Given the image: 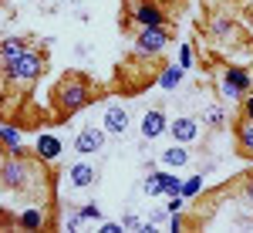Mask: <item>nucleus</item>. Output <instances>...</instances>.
Listing matches in <instances>:
<instances>
[{
  "instance_id": "aec40b11",
  "label": "nucleus",
  "mask_w": 253,
  "mask_h": 233,
  "mask_svg": "<svg viewBox=\"0 0 253 233\" xmlns=\"http://www.w3.org/2000/svg\"><path fill=\"white\" fill-rule=\"evenodd\" d=\"M236 139H240V145H243L247 152H253V122L250 118H243V125L236 129Z\"/></svg>"
},
{
  "instance_id": "39448f33",
  "label": "nucleus",
  "mask_w": 253,
  "mask_h": 233,
  "mask_svg": "<svg viewBox=\"0 0 253 233\" xmlns=\"http://www.w3.org/2000/svg\"><path fill=\"white\" fill-rule=\"evenodd\" d=\"M105 139H108V132L105 129H95V125H88V129H81L78 136H75V149H78L81 155H95L105 149Z\"/></svg>"
},
{
  "instance_id": "9b49d317",
  "label": "nucleus",
  "mask_w": 253,
  "mask_h": 233,
  "mask_svg": "<svg viewBox=\"0 0 253 233\" xmlns=\"http://www.w3.org/2000/svg\"><path fill=\"white\" fill-rule=\"evenodd\" d=\"M38 159H44V162H54L61 152H64V145H61V139L58 136H51V132H41L38 136Z\"/></svg>"
},
{
  "instance_id": "f03ea898",
  "label": "nucleus",
  "mask_w": 253,
  "mask_h": 233,
  "mask_svg": "<svg viewBox=\"0 0 253 233\" xmlns=\"http://www.w3.org/2000/svg\"><path fill=\"white\" fill-rule=\"evenodd\" d=\"M3 71H7V78H10V81L31 85V81H38L41 71H44V58H41L38 51H31V47H27V51H24V54H20L14 64H7Z\"/></svg>"
},
{
  "instance_id": "1a4fd4ad",
  "label": "nucleus",
  "mask_w": 253,
  "mask_h": 233,
  "mask_svg": "<svg viewBox=\"0 0 253 233\" xmlns=\"http://www.w3.org/2000/svg\"><path fill=\"white\" fill-rule=\"evenodd\" d=\"M169 132V118H166V112L162 108H149L145 115H142V136L145 139H159Z\"/></svg>"
},
{
  "instance_id": "393cba45",
  "label": "nucleus",
  "mask_w": 253,
  "mask_h": 233,
  "mask_svg": "<svg viewBox=\"0 0 253 233\" xmlns=\"http://www.w3.org/2000/svg\"><path fill=\"white\" fill-rule=\"evenodd\" d=\"M182 203H186V196H182V193H175V196H169L166 210H169V213H179V210H182Z\"/></svg>"
},
{
  "instance_id": "dca6fc26",
  "label": "nucleus",
  "mask_w": 253,
  "mask_h": 233,
  "mask_svg": "<svg viewBox=\"0 0 253 233\" xmlns=\"http://www.w3.org/2000/svg\"><path fill=\"white\" fill-rule=\"evenodd\" d=\"M182 71H186V68H179V64H169V68H162V75H159V88H166V92H175V88L182 85Z\"/></svg>"
},
{
  "instance_id": "4be33fe9",
  "label": "nucleus",
  "mask_w": 253,
  "mask_h": 233,
  "mask_svg": "<svg viewBox=\"0 0 253 233\" xmlns=\"http://www.w3.org/2000/svg\"><path fill=\"white\" fill-rule=\"evenodd\" d=\"M162 193H166V196L182 193V179H179L175 173H162Z\"/></svg>"
},
{
  "instance_id": "a211bd4d",
  "label": "nucleus",
  "mask_w": 253,
  "mask_h": 233,
  "mask_svg": "<svg viewBox=\"0 0 253 233\" xmlns=\"http://www.w3.org/2000/svg\"><path fill=\"white\" fill-rule=\"evenodd\" d=\"M210 34H213L216 41L230 38V34H233V20H230V17H213V24H210Z\"/></svg>"
},
{
  "instance_id": "a878e982",
  "label": "nucleus",
  "mask_w": 253,
  "mask_h": 233,
  "mask_svg": "<svg viewBox=\"0 0 253 233\" xmlns=\"http://www.w3.org/2000/svg\"><path fill=\"white\" fill-rule=\"evenodd\" d=\"M243 118L253 122V92H247V98H243Z\"/></svg>"
},
{
  "instance_id": "20e7f679",
  "label": "nucleus",
  "mask_w": 253,
  "mask_h": 233,
  "mask_svg": "<svg viewBox=\"0 0 253 233\" xmlns=\"http://www.w3.org/2000/svg\"><path fill=\"white\" fill-rule=\"evenodd\" d=\"M132 20H135V27H162L166 24V14H162V7L152 3V0H138L135 7H132Z\"/></svg>"
},
{
  "instance_id": "412c9836",
  "label": "nucleus",
  "mask_w": 253,
  "mask_h": 233,
  "mask_svg": "<svg viewBox=\"0 0 253 233\" xmlns=\"http://www.w3.org/2000/svg\"><path fill=\"white\" fill-rule=\"evenodd\" d=\"M142 189H145V196H166L162 193V173H149L145 183H142Z\"/></svg>"
},
{
  "instance_id": "2eb2a0df",
  "label": "nucleus",
  "mask_w": 253,
  "mask_h": 233,
  "mask_svg": "<svg viewBox=\"0 0 253 233\" xmlns=\"http://www.w3.org/2000/svg\"><path fill=\"white\" fill-rule=\"evenodd\" d=\"M24 51H27V44H24L20 38H7L3 44H0V61H3V68H7V64H14Z\"/></svg>"
},
{
  "instance_id": "6ab92c4d",
  "label": "nucleus",
  "mask_w": 253,
  "mask_h": 233,
  "mask_svg": "<svg viewBox=\"0 0 253 233\" xmlns=\"http://www.w3.org/2000/svg\"><path fill=\"white\" fill-rule=\"evenodd\" d=\"M206 125H213V129H219V125H226V108L223 105H206Z\"/></svg>"
},
{
  "instance_id": "f3484780",
  "label": "nucleus",
  "mask_w": 253,
  "mask_h": 233,
  "mask_svg": "<svg viewBox=\"0 0 253 233\" xmlns=\"http://www.w3.org/2000/svg\"><path fill=\"white\" fill-rule=\"evenodd\" d=\"M216 88H219V95L226 98V101H243V98H247V92H243L240 85H233L230 78H223V75H219V81H216Z\"/></svg>"
},
{
  "instance_id": "c756f323",
  "label": "nucleus",
  "mask_w": 253,
  "mask_h": 233,
  "mask_svg": "<svg viewBox=\"0 0 253 233\" xmlns=\"http://www.w3.org/2000/svg\"><path fill=\"white\" fill-rule=\"evenodd\" d=\"M250 17H253V10H250Z\"/></svg>"
},
{
  "instance_id": "5701e85b",
  "label": "nucleus",
  "mask_w": 253,
  "mask_h": 233,
  "mask_svg": "<svg viewBox=\"0 0 253 233\" xmlns=\"http://www.w3.org/2000/svg\"><path fill=\"white\" fill-rule=\"evenodd\" d=\"M203 193V176H193V179H182V196L193 199V196Z\"/></svg>"
},
{
  "instance_id": "f8f14e48",
  "label": "nucleus",
  "mask_w": 253,
  "mask_h": 233,
  "mask_svg": "<svg viewBox=\"0 0 253 233\" xmlns=\"http://www.w3.org/2000/svg\"><path fill=\"white\" fill-rule=\"evenodd\" d=\"M47 223V213H44V206H24L17 213V227L20 230H41Z\"/></svg>"
},
{
  "instance_id": "423d86ee",
  "label": "nucleus",
  "mask_w": 253,
  "mask_h": 233,
  "mask_svg": "<svg viewBox=\"0 0 253 233\" xmlns=\"http://www.w3.org/2000/svg\"><path fill=\"white\" fill-rule=\"evenodd\" d=\"M128 108L125 105H108L105 108V118H101V129L108 132V136H125V129H128Z\"/></svg>"
},
{
  "instance_id": "bb28decb",
  "label": "nucleus",
  "mask_w": 253,
  "mask_h": 233,
  "mask_svg": "<svg viewBox=\"0 0 253 233\" xmlns=\"http://www.w3.org/2000/svg\"><path fill=\"white\" fill-rule=\"evenodd\" d=\"M98 230L101 233H122L125 227H122V223H98Z\"/></svg>"
},
{
  "instance_id": "6e6552de",
  "label": "nucleus",
  "mask_w": 253,
  "mask_h": 233,
  "mask_svg": "<svg viewBox=\"0 0 253 233\" xmlns=\"http://www.w3.org/2000/svg\"><path fill=\"white\" fill-rule=\"evenodd\" d=\"M68 183L75 186V189H91L98 183V169L91 162H71V169H68Z\"/></svg>"
},
{
  "instance_id": "f257e3e1",
  "label": "nucleus",
  "mask_w": 253,
  "mask_h": 233,
  "mask_svg": "<svg viewBox=\"0 0 253 233\" xmlns=\"http://www.w3.org/2000/svg\"><path fill=\"white\" fill-rule=\"evenodd\" d=\"M88 101H91V92H88V85H84L81 78H64V81L58 85V105H61L64 115L81 112Z\"/></svg>"
},
{
  "instance_id": "0eeeda50",
  "label": "nucleus",
  "mask_w": 253,
  "mask_h": 233,
  "mask_svg": "<svg viewBox=\"0 0 253 233\" xmlns=\"http://www.w3.org/2000/svg\"><path fill=\"white\" fill-rule=\"evenodd\" d=\"M169 132H172V139L179 145H189V142H199V122L189 115H179L169 122Z\"/></svg>"
},
{
  "instance_id": "7ed1b4c3",
  "label": "nucleus",
  "mask_w": 253,
  "mask_h": 233,
  "mask_svg": "<svg viewBox=\"0 0 253 233\" xmlns=\"http://www.w3.org/2000/svg\"><path fill=\"white\" fill-rule=\"evenodd\" d=\"M166 44H169V31L166 27H138V38H135L138 58H156Z\"/></svg>"
},
{
  "instance_id": "cd10ccee",
  "label": "nucleus",
  "mask_w": 253,
  "mask_h": 233,
  "mask_svg": "<svg viewBox=\"0 0 253 233\" xmlns=\"http://www.w3.org/2000/svg\"><path fill=\"white\" fill-rule=\"evenodd\" d=\"M243 199H247V203H250V206H253V179H250V183H247V186H243Z\"/></svg>"
},
{
  "instance_id": "c85d7f7f",
  "label": "nucleus",
  "mask_w": 253,
  "mask_h": 233,
  "mask_svg": "<svg viewBox=\"0 0 253 233\" xmlns=\"http://www.w3.org/2000/svg\"><path fill=\"white\" fill-rule=\"evenodd\" d=\"M250 92H253V71H250Z\"/></svg>"
},
{
  "instance_id": "b1692460",
  "label": "nucleus",
  "mask_w": 253,
  "mask_h": 233,
  "mask_svg": "<svg viewBox=\"0 0 253 233\" xmlns=\"http://www.w3.org/2000/svg\"><path fill=\"white\" fill-rule=\"evenodd\" d=\"M193 64H196L193 47H189V44H182V47H179V68H193Z\"/></svg>"
},
{
  "instance_id": "ddd939ff",
  "label": "nucleus",
  "mask_w": 253,
  "mask_h": 233,
  "mask_svg": "<svg viewBox=\"0 0 253 233\" xmlns=\"http://www.w3.org/2000/svg\"><path fill=\"white\" fill-rule=\"evenodd\" d=\"M0 142H3V149H7L10 155H24V139H20L17 125L3 122V125H0Z\"/></svg>"
},
{
  "instance_id": "4468645a",
  "label": "nucleus",
  "mask_w": 253,
  "mask_h": 233,
  "mask_svg": "<svg viewBox=\"0 0 253 233\" xmlns=\"http://www.w3.org/2000/svg\"><path fill=\"white\" fill-rule=\"evenodd\" d=\"M159 162H166L169 169H182V166H189V152H186V145L175 142V145H169L166 152L159 155Z\"/></svg>"
},
{
  "instance_id": "9d476101",
  "label": "nucleus",
  "mask_w": 253,
  "mask_h": 233,
  "mask_svg": "<svg viewBox=\"0 0 253 233\" xmlns=\"http://www.w3.org/2000/svg\"><path fill=\"white\" fill-rule=\"evenodd\" d=\"M20 155H14V162L7 159L3 166H0V183H3V189H20L24 183H27V173H24V162H17Z\"/></svg>"
}]
</instances>
